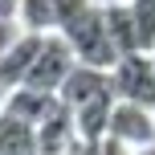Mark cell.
<instances>
[{"instance_id": "cell-1", "label": "cell", "mask_w": 155, "mask_h": 155, "mask_svg": "<svg viewBox=\"0 0 155 155\" xmlns=\"http://www.w3.org/2000/svg\"><path fill=\"white\" fill-rule=\"evenodd\" d=\"M61 33L70 37L78 61H86V65L114 70V61L123 57L118 45H114V37H110V25H106V4H98V0H94L90 8H82L78 16H70V21L61 25Z\"/></svg>"}, {"instance_id": "cell-2", "label": "cell", "mask_w": 155, "mask_h": 155, "mask_svg": "<svg viewBox=\"0 0 155 155\" xmlns=\"http://www.w3.org/2000/svg\"><path fill=\"white\" fill-rule=\"evenodd\" d=\"M74 65H78V53H74L70 37H65L61 29H53V33H45V45H41L33 70L25 74V86H37V90L57 94L65 86V78L74 74Z\"/></svg>"}, {"instance_id": "cell-3", "label": "cell", "mask_w": 155, "mask_h": 155, "mask_svg": "<svg viewBox=\"0 0 155 155\" xmlns=\"http://www.w3.org/2000/svg\"><path fill=\"white\" fill-rule=\"evenodd\" d=\"M110 82H114L118 98L155 106V57L151 53H127V57H118L114 70H110Z\"/></svg>"}, {"instance_id": "cell-4", "label": "cell", "mask_w": 155, "mask_h": 155, "mask_svg": "<svg viewBox=\"0 0 155 155\" xmlns=\"http://www.w3.org/2000/svg\"><path fill=\"white\" fill-rule=\"evenodd\" d=\"M110 135H118L123 143H131L135 151L147 147V143H155V106L114 98V110H110Z\"/></svg>"}, {"instance_id": "cell-5", "label": "cell", "mask_w": 155, "mask_h": 155, "mask_svg": "<svg viewBox=\"0 0 155 155\" xmlns=\"http://www.w3.org/2000/svg\"><path fill=\"white\" fill-rule=\"evenodd\" d=\"M41 45H45V33H33V29H21L4 49H0V82L4 86H21L25 74L33 70Z\"/></svg>"}, {"instance_id": "cell-6", "label": "cell", "mask_w": 155, "mask_h": 155, "mask_svg": "<svg viewBox=\"0 0 155 155\" xmlns=\"http://www.w3.org/2000/svg\"><path fill=\"white\" fill-rule=\"evenodd\" d=\"M78 135V123H74V110L65 102H57V110L49 118L37 123V155H65Z\"/></svg>"}, {"instance_id": "cell-7", "label": "cell", "mask_w": 155, "mask_h": 155, "mask_svg": "<svg viewBox=\"0 0 155 155\" xmlns=\"http://www.w3.org/2000/svg\"><path fill=\"white\" fill-rule=\"evenodd\" d=\"M57 102H61V94H49V90H37V86H25V82H21V86L8 90V102H4V106L37 127L41 118H49V114L57 110Z\"/></svg>"}, {"instance_id": "cell-8", "label": "cell", "mask_w": 155, "mask_h": 155, "mask_svg": "<svg viewBox=\"0 0 155 155\" xmlns=\"http://www.w3.org/2000/svg\"><path fill=\"white\" fill-rule=\"evenodd\" d=\"M114 98L118 94H98V98L74 106V123H78V135H90V139H102L110 131V110H114Z\"/></svg>"}, {"instance_id": "cell-9", "label": "cell", "mask_w": 155, "mask_h": 155, "mask_svg": "<svg viewBox=\"0 0 155 155\" xmlns=\"http://www.w3.org/2000/svg\"><path fill=\"white\" fill-rule=\"evenodd\" d=\"M106 25H110V37H114L118 53H143L139 49V29H135V12H131V0H114L106 4Z\"/></svg>"}, {"instance_id": "cell-10", "label": "cell", "mask_w": 155, "mask_h": 155, "mask_svg": "<svg viewBox=\"0 0 155 155\" xmlns=\"http://www.w3.org/2000/svg\"><path fill=\"white\" fill-rule=\"evenodd\" d=\"M16 21H21V29H33V33L61 29V16H57V4H53V0H21Z\"/></svg>"}, {"instance_id": "cell-11", "label": "cell", "mask_w": 155, "mask_h": 155, "mask_svg": "<svg viewBox=\"0 0 155 155\" xmlns=\"http://www.w3.org/2000/svg\"><path fill=\"white\" fill-rule=\"evenodd\" d=\"M53 4H57V16H61V25H65L70 16H78V12H82V8H90L94 0H53Z\"/></svg>"}, {"instance_id": "cell-12", "label": "cell", "mask_w": 155, "mask_h": 155, "mask_svg": "<svg viewBox=\"0 0 155 155\" xmlns=\"http://www.w3.org/2000/svg\"><path fill=\"white\" fill-rule=\"evenodd\" d=\"M21 12V0H0V21H16Z\"/></svg>"}, {"instance_id": "cell-13", "label": "cell", "mask_w": 155, "mask_h": 155, "mask_svg": "<svg viewBox=\"0 0 155 155\" xmlns=\"http://www.w3.org/2000/svg\"><path fill=\"white\" fill-rule=\"evenodd\" d=\"M16 37V29H12V21H0V49L8 45V41Z\"/></svg>"}, {"instance_id": "cell-14", "label": "cell", "mask_w": 155, "mask_h": 155, "mask_svg": "<svg viewBox=\"0 0 155 155\" xmlns=\"http://www.w3.org/2000/svg\"><path fill=\"white\" fill-rule=\"evenodd\" d=\"M8 90H12V86H4V82H0V110H4V102H8Z\"/></svg>"}, {"instance_id": "cell-15", "label": "cell", "mask_w": 155, "mask_h": 155, "mask_svg": "<svg viewBox=\"0 0 155 155\" xmlns=\"http://www.w3.org/2000/svg\"><path fill=\"white\" fill-rule=\"evenodd\" d=\"M135 155H155V143H147V147H139Z\"/></svg>"}, {"instance_id": "cell-16", "label": "cell", "mask_w": 155, "mask_h": 155, "mask_svg": "<svg viewBox=\"0 0 155 155\" xmlns=\"http://www.w3.org/2000/svg\"><path fill=\"white\" fill-rule=\"evenodd\" d=\"M151 57H155V53H151Z\"/></svg>"}]
</instances>
